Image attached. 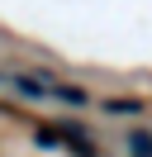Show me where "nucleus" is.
<instances>
[{"mask_svg": "<svg viewBox=\"0 0 152 157\" xmlns=\"http://www.w3.org/2000/svg\"><path fill=\"white\" fill-rule=\"evenodd\" d=\"M0 86H10L24 100H52V105H66V109H86L90 105L86 86L57 81V76H48V71H0Z\"/></svg>", "mask_w": 152, "mask_h": 157, "instance_id": "nucleus-1", "label": "nucleus"}, {"mask_svg": "<svg viewBox=\"0 0 152 157\" xmlns=\"http://www.w3.org/2000/svg\"><path fill=\"white\" fill-rule=\"evenodd\" d=\"M100 109H104L109 119H128V114H142L147 105H142V100H128V95H119V100H104Z\"/></svg>", "mask_w": 152, "mask_h": 157, "instance_id": "nucleus-2", "label": "nucleus"}, {"mask_svg": "<svg viewBox=\"0 0 152 157\" xmlns=\"http://www.w3.org/2000/svg\"><path fill=\"white\" fill-rule=\"evenodd\" d=\"M124 147H128V157H152V133L147 128H133V133L124 138Z\"/></svg>", "mask_w": 152, "mask_h": 157, "instance_id": "nucleus-3", "label": "nucleus"}]
</instances>
